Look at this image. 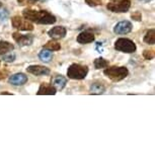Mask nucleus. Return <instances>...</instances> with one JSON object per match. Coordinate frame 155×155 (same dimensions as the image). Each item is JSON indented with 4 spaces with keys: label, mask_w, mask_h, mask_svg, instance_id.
<instances>
[{
    "label": "nucleus",
    "mask_w": 155,
    "mask_h": 155,
    "mask_svg": "<svg viewBox=\"0 0 155 155\" xmlns=\"http://www.w3.org/2000/svg\"><path fill=\"white\" fill-rule=\"evenodd\" d=\"M22 15L28 21L36 22L38 25H53L56 22V16L46 10H34L27 8L22 11Z\"/></svg>",
    "instance_id": "nucleus-1"
},
{
    "label": "nucleus",
    "mask_w": 155,
    "mask_h": 155,
    "mask_svg": "<svg viewBox=\"0 0 155 155\" xmlns=\"http://www.w3.org/2000/svg\"><path fill=\"white\" fill-rule=\"evenodd\" d=\"M104 74L109 77L110 80L118 82L123 79H125L129 74V71L126 67H107V69L104 71Z\"/></svg>",
    "instance_id": "nucleus-2"
},
{
    "label": "nucleus",
    "mask_w": 155,
    "mask_h": 155,
    "mask_svg": "<svg viewBox=\"0 0 155 155\" xmlns=\"http://www.w3.org/2000/svg\"><path fill=\"white\" fill-rule=\"evenodd\" d=\"M88 73V67L81 64H72L67 70V76L70 79L81 80L86 77Z\"/></svg>",
    "instance_id": "nucleus-3"
},
{
    "label": "nucleus",
    "mask_w": 155,
    "mask_h": 155,
    "mask_svg": "<svg viewBox=\"0 0 155 155\" xmlns=\"http://www.w3.org/2000/svg\"><path fill=\"white\" fill-rule=\"evenodd\" d=\"M115 49L117 51L123 52V53L131 54L136 52V44L130 39H125V38H121L118 39L115 43Z\"/></svg>",
    "instance_id": "nucleus-4"
},
{
    "label": "nucleus",
    "mask_w": 155,
    "mask_h": 155,
    "mask_svg": "<svg viewBox=\"0 0 155 155\" xmlns=\"http://www.w3.org/2000/svg\"><path fill=\"white\" fill-rule=\"evenodd\" d=\"M131 7L130 0H114L107 3V8L112 12L115 13H123L127 12Z\"/></svg>",
    "instance_id": "nucleus-5"
},
{
    "label": "nucleus",
    "mask_w": 155,
    "mask_h": 155,
    "mask_svg": "<svg viewBox=\"0 0 155 155\" xmlns=\"http://www.w3.org/2000/svg\"><path fill=\"white\" fill-rule=\"evenodd\" d=\"M11 23L12 27L18 31H33L34 30V25L31 22L28 21V19H25V17H21L19 15H15L11 18Z\"/></svg>",
    "instance_id": "nucleus-6"
},
{
    "label": "nucleus",
    "mask_w": 155,
    "mask_h": 155,
    "mask_svg": "<svg viewBox=\"0 0 155 155\" xmlns=\"http://www.w3.org/2000/svg\"><path fill=\"white\" fill-rule=\"evenodd\" d=\"M12 38L20 47L31 46L34 43V36L33 35H21L19 33H13Z\"/></svg>",
    "instance_id": "nucleus-7"
},
{
    "label": "nucleus",
    "mask_w": 155,
    "mask_h": 155,
    "mask_svg": "<svg viewBox=\"0 0 155 155\" xmlns=\"http://www.w3.org/2000/svg\"><path fill=\"white\" fill-rule=\"evenodd\" d=\"M133 30L132 22L128 21V20H124V21H120L115 25L114 28V33L117 35H126L129 34Z\"/></svg>",
    "instance_id": "nucleus-8"
},
{
    "label": "nucleus",
    "mask_w": 155,
    "mask_h": 155,
    "mask_svg": "<svg viewBox=\"0 0 155 155\" xmlns=\"http://www.w3.org/2000/svg\"><path fill=\"white\" fill-rule=\"evenodd\" d=\"M8 82L15 86H21L28 82V76L25 73H15L10 76Z\"/></svg>",
    "instance_id": "nucleus-9"
},
{
    "label": "nucleus",
    "mask_w": 155,
    "mask_h": 155,
    "mask_svg": "<svg viewBox=\"0 0 155 155\" xmlns=\"http://www.w3.org/2000/svg\"><path fill=\"white\" fill-rule=\"evenodd\" d=\"M27 71L36 76H43V75L50 74V69L42 65H30L27 68Z\"/></svg>",
    "instance_id": "nucleus-10"
},
{
    "label": "nucleus",
    "mask_w": 155,
    "mask_h": 155,
    "mask_svg": "<svg viewBox=\"0 0 155 155\" xmlns=\"http://www.w3.org/2000/svg\"><path fill=\"white\" fill-rule=\"evenodd\" d=\"M57 92V89L49 83H42L40 85V88L38 90V95H55Z\"/></svg>",
    "instance_id": "nucleus-11"
},
{
    "label": "nucleus",
    "mask_w": 155,
    "mask_h": 155,
    "mask_svg": "<svg viewBox=\"0 0 155 155\" xmlns=\"http://www.w3.org/2000/svg\"><path fill=\"white\" fill-rule=\"evenodd\" d=\"M94 40H95L94 35L92 33H90V31H82V33H80L77 37V42L81 44V45L92 43V42H94Z\"/></svg>",
    "instance_id": "nucleus-12"
},
{
    "label": "nucleus",
    "mask_w": 155,
    "mask_h": 155,
    "mask_svg": "<svg viewBox=\"0 0 155 155\" xmlns=\"http://www.w3.org/2000/svg\"><path fill=\"white\" fill-rule=\"evenodd\" d=\"M66 34L67 31L64 27H55L48 31V35L52 39H63Z\"/></svg>",
    "instance_id": "nucleus-13"
},
{
    "label": "nucleus",
    "mask_w": 155,
    "mask_h": 155,
    "mask_svg": "<svg viewBox=\"0 0 155 155\" xmlns=\"http://www.w3.org/2000/svg\"><path fill=\"white\" fill-rule=\"evenodd\" d=\"M106 91V86L99 81H94L90 85V93L91 94H102Z\"/></svg>",
    "instance_id": "nucleus-14"
},
{
    "label": "nucleus",
    "mask_w": 155,
    "mask_h": 155,
    "mask_svg": "<svg viewBox=\"0 0 155 155\" xmlns=\"http://www.w3.org/2000/svg\"><path fill=\"white\" fill-rule=\"evenodd\" d=\"M67 84V78L62 75H58L53 79V86L57 90H62Z\"/></svg>",
    "instance_id": "nucleus-15"
},
{
    "label": "nucleus",
    "mask_w": 155,
    "mask_h": 155,
    "mask_svg": "<svg viewBox=\"0 0 155 155\" xmlns=\"http://www.w3.org/2000/svg\"><path fill=\"white\" fill-rule=\"evenodd\" d=\"M14 49V46L6 41H0V55H4L11 52Z\"/></svg>",
    "instance_id": "nucleus-16"
},
{
    "label": "nucleus",
    "mask_w": 155,
    "mask_h": 155,
    "mask_svg": "<svg viewBox=\"0 0 155 155\" xmlns=\"http://www.w3.org/2000/svg\"><path fill=\"white\" fill-rule=\"evenodd\" d=\"M39 58L41 61H43V62L49 63L50 61L52 60V58H53V54H52V52L49 51V50L44 49L39 53Z\"/></svg>",
    "instance_id": "nucleus-17"
},
{
    "label": "nucleus",
    "mask_w": 155,
    "mask_h": 155,
    "mask_svg": "<svg viewBox=\"0 0 155 155\" xmlns=\"http://www.w3.org/2000/svg\"><path fill=\"white\" fill-rule=\"evenodd\" d=\"M93 65H94V68L95 69L107 68V67H109L110 62L107 60L104 59V58L99 57V58H96V59L94 60V62H93Z\"/></svg>",
    "instance_id": "nucleus-18"
},
{
    "label": "nucleus",
    "mask_w": 155,
    "mask_h": 155,
    "mask_svg": "<svg viewBox=\"0 0 155 155\" xmlns=\"http://www.w3.org/2000/svg\"><path fill=\"white\" fill-rule=\"evenodd\" d=\"M144 42L148 45H154L155 44V31L154 28H151L149 30L147 33L145 34L144 36Z\"/></svg>",
    "instance_id": "nucleus-19"
},
{
    "label": "nucleus",
    "mask_w": 155,
    "mask_h": 155,
    "mask_svg": "<svg viewBox=\"0 0 155 155\" xmlns=\"http://www.w3.org/2000/svg\"><path fill=\"white\" fill-rule=\"evenodd\" d=\"M44 49L49 50V51H51V52L52 51H59L61 49V45L57 42V41L52 40V41H49V42L44 46Z\"/></svg>",
    "instance_id": "nucleus-20"
},
{
    "label": "nucleus",
    "mask_w": 155,
    "mask_h": 155,
    "mask_svg": "<svg viewBox=\"0 0 155 155\" xmlns=\"http://www.w3.org/2000/svg\"><path fill=\"white\" fill-rule=\"evenodd\" d=\"M16 1L20 6H25V5H33L39 0H16Z\"/></svg>",
    "instance_id": "nucleus-21"
},
{
    "label": "nucleus",
    "mask_w": 155,
    "mask_h": 155,
    "mask_svg": "<svg viewBox=\"0 0 155 155\" xmlns=\"http://www.w3.org/2000/svg\"><path fill=\"white\" fill-rule=\"evenodd\" d=\"M143 57L145 58L146 60H152L154 58V52L152 50H145L143 52Z\"/></svg>",
    "instance_id": "nucleus-22"
},
{
    "label": "nucleus",
    "mask_w": 155,
    "mask_h": 155,
    "mask_svg": "<svg viewBox=\"0 0 155 155\" xmlns=\"http://www.w3.org/2000/svg\"><path fill=\"white\" fill-rule=\"evenodd\" d=\"M2 56H3V60L6 61V62H13V61L15 60V55L10 54V52H9V53H7V54L2 55Z\"/></svg>",
    "instance_id": "nucleus-23"
},
{
    "label": "nucleus",
    "mask_w": 155,
    "mask_h": 155,
    "mask_svg": "<svg viewBox=\"0 0 155 155\" xmlns=\"http://www.w3.org/2000/svg\"><path fill=\"white\" fill-rule=\"evenodd\" d=\"M85 2L89 6H98V5H101L102 4V0H85Z\"/></svg>",
    "instance_id": "nucleus-24"
},
{
    "label": "nucleus",
    "mask_w": 155,
    "mask_h": 155,
    "mask_svg": "<svg viewBox=\"0 0 155 155\" xmlns=\"http://www.w3.org/2000/svg\"><path fill=\"white\" fill-rule=\"evenodd\" d=\"M131 18L134 20H137V21H141L142 20V14L139 11H135L134 13L131 14Z\"/></svg>",
    "instance_id": "nucleus-25"
},
{
    "label": "nucleus",
    "mask_w": 155,
    "mask_h": 155,
    "mask_svg": "<svg viewBox=\"0 0 155 155\" xmlns=\"http://www.w3.org/2000/svg\"><path fill=\"white\" fill-rule=\"evenodd\" d=\"M7 76V72L5 71H2V70H0V80H3L6 78Z\"/></svg>",
    "instance_id": "nucleus-26"
},
{
    "label": "nucleus",
    "mask_w": 155,
    "mask_h": 155,
    "mask_svg": "<svg viewBox=\"0 0 155 155\" xmlns=\"http://www.w3.org/2000/svg\"><path fill=\"white\" fill-rule=\"evenodd\" d=\"M0 94H1V95H3V94H8V95H11V94H12V93L7 92V91H3V92H0Z\"/></svg>",
    "instance_id": "nucleus-27"
},
{
    "label": "nucleus",
    "mask_w": 155,
    "mask_h": 155,
    "mask_svg": "<svg viewBox=\"0 0 155 155\" xmlns=\"http://www.w3.org/2000/svg\"><path fill=\"white\" fill-rule=\"evenodd\" d=\"M142 1H150V0H142Z\"/></svg>",
    "instance_id": "nucleus-28"
},
{
    "label": "nucleus",
    "mask_w": 155,
    "mask_h": 155,
    "mask_svg": "<svg viewBox=\"0 0 155 155\" xmlns=\"http://www.w3.org/2000/svg\"><path fill=\"white\" fill-rule=\"evenodd\" d=\"M1 5H2V4H1V2H0V7H1Z\"/></svg>",
    "instance_id": "nucleus-29"
}]
</instances>
